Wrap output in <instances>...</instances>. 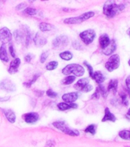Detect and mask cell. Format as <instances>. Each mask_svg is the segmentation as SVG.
I'll use <instances>...</instances> for the list:
<instances>
[{
	"mask_svg": "<svg viewBox=\"0 0 130 147\" xmlns=\"http://www.w3.org/2000/svg\"><path fill=\"white\" fill-rule=\"evenodd\" d=\"M125 9V5H118L114 0H108L103 5V14L108 18H113Z\"/></svg>",
	"mask_w": 130,
	"mask_h": 147,
	"instance_id": "6da1fadb",
	"label": "cell"
},
{
	"mask_svg": "<svg viewBox=\"0 0 130 147\" xmlns=\"http://www.w3.org/2000/svg\"><path fill=\"white\" fill-rule=\"evenodd\" d=\"M62 73L65 75H69L72 74L75 77H81L84 74L85 70L80 64H71L63 68Z\"/></svg>",
	"mask_w": 130,
	"mask_h": 147,
	"instance_id": "7a4b0ae2",
	"label": "cell"
},
{
	"mask_svg": "<svg viewBox=\"0 0 130 147\" xmlns=\"http://www.w3.org/2000/svg\"><path fill=\"white\" fill-rule=\"evenodd\" d=\"M53 126H55V127H56L57 129L62 131L63 133H66L67 135L72 136H79V134H80V133H79V131L78 130L70 128V127L67 125L65 122H55V123H53Z\"/></svg>",
	"mask_w": 130,
	"mask_h": 147,
	"instance_id": "3957f363",
	"label": "cell"
},
{
	"mask_svg": "<svg viewBox=\"0 0 130 147\" xmlns=\"http://www.w3.org/2000/svg\"><path fill=\"white\" fill-rule=\"evenodd\" d=\"M69 39L68 37L66 35H60V36L55 38L52 41V47L55 49L61 50L62 48H65L68 45Z\"/></svg>",
	"mask_w": 130,
	"mask_h": 147,
	"instance_id": "277c9868",
	"label": "cell"
},
{
	"mask_svg": "<svg viewBox=\"0 0 130 147\" xmlns=\"http://www.w3.org/2000/svg\"><path fill=\"white\" fill-rule=\"evenodd\" d=\"M119 64H120V58L119 55H112L105 64V67L108 71L112 72L119 67Z\"/></svg>",
	"mask_w": 130,
	"mask_h": 147,
	"instance_id": "5b68a950",
	"label": "cell"
},
{
	"mask_svg": "<svg viewBox=\"0 0 130 147\" xmlns=\"http://www.w3.org/2000/svg\"><path fill=\"white\" fill-rule=\"evenodd\" d=\"M95 37H96V33L92 29L84 31L80 34V39L86 45H90V43H92L94 41Z\"/></svg>",
	"mask_w": 130,
	"mask_h": 147,
	"instance_id": "8992f818",
	"label": "cell"
},
{
	"mask_svg": "<svg viewBox=\"0 0 130 147\" xmlns=\"http://www.w3.org/2000/svg\"><path fill=\"white\" fill-rule=\"evenodd\" d=\"M0 88L6 92H14L16 90L15 85L10 80H3L0 82Z\"/></svg>",
	"mask_w": 130,
	"mask_h": 147,
	"instance_id": "52a82bcc",
	"label": "cell"
},
{
	"mask_svg": "<svg viewBox=\"0 0 130 147\" xmlns=\"http://www.w3.org/2000/svg\"><path fill=\"white\" fill-rule=\"evenodd\" d=\"M11 38H12V34L9 28L4 27L0 30V39L2 41V43L5 44L7 42H10Z\"/></svg>",
	"mask_w": 130,
	"mask_h": 147,
	"instance_id": "ba28073f",
	"label": "cell"
},
{
	"mask_svg": "<svg viewBox=\"0 0 130 147\" xmlns=\"http://www.w3.org/2000/svg\"><path fill=\"white\" fill-rule=\"evenodd\" d=\"M23 119L27 123H34L38 120L39 115L34 112L28 113L26 114L23 115Z\"/></svg>",
	"mask_w": 130,
	"mask_h": 147,
	"instance_id": "9c48e42d",
	"label": "cell"
},
{
	"mask_svg": "<svg viewBox=\"0 0 130 147\" xmlns=\"http://www.w3.org/2000/svg\"><path fill=\"white\" fill-rule=\"evenodd\" d=\"M78 98V94L76 92H72L69 94H65L62 96V100L66 103H74Z\"/></svg>",
	"mask_w": 130,
	"mask_h": 147,
	"instance_id": "30bf717a",
	"label": "cell"
},
{
	"mask_svg": "<svg viewBox=\"0 0 130 147\" xmlns=\"http://www.w3.org/2000/svg\"><path fill=\"white\" fill-rule=\"evenodd\" d=\"M21 64V60L18 57H16L10 63V65H9V74H15L18 71V67Z\"/></svg>",
	"mask_w": 130,
	"mask_h": 147,
	"instance_id": "8fae6325",
	"label": "cell"
},
{
	"mask_svg": "<svg viewBox=\"0 0 130 147\" xmlns=\"http://www.w3.org/2000/svg\"><path fill=\"white\" fill-rule=\"evenodd\" d=\"M34 42L37 46L41 47V46L44 45L47 43V38L45 37H44L41 33H36L35 36L34 37Z\"/></svg>",
	"mask_w": 130,
	"mask_h": 147,
	"instance_id": "7c38bea8",
	"label": "cell"
},
{
	"mask_svg": "<svg viewBox=\"0 0 130 147\" xmlns=\"http://www.w3.org/2000/svg\"><path fill=\"white\" fill-rule=\"evenodd\" d=\"M116 49H117V44L114 40H112V41H110L109 45L104 49H103V54H104L105 55H112L116 51Z\"/></svg>",
	"mask_w": 130,
	"mask_h": 147,
	"instance_id": "4fadbf2b",
	"label": "cell"
},
{
	"mask_svg": "<svg viewBox=\"0 0 130 147\" xmlns=\"http://www.w3.org/2000/svg\"><path fill=\"white\" fill-rule=\"evenodd\" d=\"M2 113H4V115L6 117V119L9 120L10 123H14L15 122L16 117L15 113L12 111L11 110H9V109H2Z\"/></svg>",
	"mask_w": 130,
	"mask_h": 147,
	"instance_id": "5bb4252c",
	"label": "cell"
},
{
	"mask_svg": "<svg viewBox=\"0 0 130 147\" xmlns=\"http://www.w3.org/2000/svg\"><path fill=\"white\" fill-rule=\"evenodd\" d=\"M13 36L15 39V41L18 43H22L25 41V32H22L21 30H15L13 32Z\"/></svg>",
	"mask_w": 130,
	"mask_h": 147,
	"instance_id": "9a60e30c",
	"label": "cell"
},
{
	"mask_svg": "<svg viewBox=\"0 0 130 147\" xmlns=\"http://www.w3.org/2000/svg\"><path fill=\"white\" fill-rule=\"evenodd\" d=\"M0 60L4 62H8L9 61V55H8L6 50V46L5 43H2L0 47Z\"/></svg>",
	"mask_w": 130,
	"mask_h": 147,
	"instance_id": "2e32d148",
	"label": "cell"
},
{
	"mask_svg": "<svg viewBox=\"0 0 130 147\" xmlns=\"http://www.w3.org/2000/svg\"><path fill=\"white\" fill-rule=\"evenodd\" d=\"M57 108L60 110H67L69 109H76L77 108V105L74 103H60L57 104Z\"/></svg>",
	"mask_w": 130,
	"mask_h": 147,
	"instance_id": "e0dca14e",
	"label": "cell"
},
{
	"mask_svg": "<svg viewBox=\"0 0 130 147\" xmlns=\"http://www.w3.org/2000/svg\"><path fill=\"white\" fill-rule=\"evenodd\" d=\"M117 120V118L115 117V115L113 113L110 112V110L109 108H106L105 109V114L104 117L102 119V122H106V121H111V122H115Z\"/></svg>",
	"mask_w": 130,
	"mask_h": 147,
	"instance_id": "ac0fdd59",
	"label": "cell"
},
{
	"mask_svg": "<svg viewBox=\"0 0 130 147\" xmlns=\"http://www.w3.org/2000/svg\"><path fill=\"white\" fill-rule=\"evenodd\" d=\"M99 42H100V48L102 49H104L105 48H106L109 44L110 42V38L106 34H102L100 37V39H99Z\"/></svg>",
	"mask_w": 130,
	"mask_h": 147,
	"instance_id": "d6986e66",
	"label": "cell"
},
{
	"mask_svg": "<svg viewBox=\"0 0 130 147\" xmlns=\"http://www.w3.org/2000/svg\"><path fill=\"white\" fill-rule=\"evenodd\" d=\"M92 78L94 80H95V81L99 84L104 82V80H105V77H104V75L101 71H95V72H94Z\"/></svg>",
	"mask_w": 130,
	"mask_h": 147,
	"instance_id": "ffe728a7",
	"label": "cell"
},
{
	"mask_svg": "<svg viewBox=\"0 0 130 147\" xmlns=\"http://www.w3.org/2000/svg\"><path fill=\"white\" fill-rule=\"evenodd\" d=\"M90 80L88 78H82V79H80L76 83L75 85H74V88L81 91V90H82L86 85L88 84Z\"/></svg>",
	"mask_w": 130,
	"mask_h": 147,
	"instance_id": "44dd1931",
	"label": "cell"
},
{
	"mask_svg": "<svg viewBox=\"0 0 130 147\" xmlns=\"http://www.w3.org/2000/svg\"><path fill=\"white\" fill-rule=\"evenodd\" d=\"M118 87V80L116 79H112L108 84V92H112V94H116Z\"/></svg>",
	"mask_w": 130,
	"mask_h": 147,
	"instance_id": "7402d4cb",
	"label": "cell"
},
{
	"mask_svg": "<svg viewBox=\"0 0 130 147\" xmlns=\"http://www.w3.org/2000/svg\"><path fill=\"white\" fill-rule=\"evenodd\" d=\"M55 26L51 24L46 22H41L39 24V28L42 32H50L51 30L55 29Z\"/></svg>",
	"mask_w": 130,
	"mask_h": 147,
	"instance_id": "603a6c76",
	"label": "cell"
},
{
	"mask_svg": "<svg viewBox=\"0 0 130 147\" xmlns=\"http://www.w3.org/2000/svg\"><path fill=\"white\" fill-rule=\"evenodd\" d=\"M64 23L66 24H79V23L82 22V21L80 19V16L77 17H73V18H65L64 21Z\"/></svg>",
	"mask_w": 130,
	"mask_h": 147,
	"instance_id": "cb8c5ba5",
	"label": "cell"
},
{
	"mask_svg": "<svg viewBox=\"0 0 130 147\" xmlns=\"http://www.w3.org/2000/svg\"><path fill=\"white\" fill-rule=\"evenodd\" d=\"M60 57L64 61H70L73 58V54L71 51H63L60 54Z\"/></svg>",
	"mask_w": 130,
	"mask_h": 147,
	"instance_id": "d4e9b609",
	"label": "cell"
},
{
	"mask_svg": "<svg viewBox=\"0 0 130 147\" xmlns=\"http://www.w3.org/2000/svg\"><path fill=\"white\" fill-rule=\"evenodd\" d=\"M24 28V32H25V44H26V46H28L29 45L30 40H31V32H30L29 28L28 27H25V26H23Z\"/></svg>",
	"mask_w": 130,
	"mask_h": 147,
	"instance_id": "484cf974",
	"label": "cell"
},
{
	"mask_svg": "<svg viewBox=\"0 0 130 147\" xmlns=\"http://www.w3.org/2000/svg\"><path fill=\"white\" fill-rule=\"evenodd\" d=\"M94 16V11H87V12H85V13L82 14L81 16H80V18L81 19V21L84 22V21L89 19V18H92Z\"/></svg>",
	"mask_w": 130,
	"mask_h": 147,
	"instance_id": "4316f807",
	"label": "cell"
},
{
	"mask_svg": "<svg viewBox=\"0 0 130 147\" xmlns=\"http://www.w3.org/2000/svg\"><path fill=\"white\" fill-rule=\"evenodd\" d=\"M57 66H58V62L56 61H52L46 65V69L48 71H53V70L57 68Z\"/></svg>",
	"mask_w": 130,
	"mask_h": 147,
	"instance_id": "83f0119b",
	"label": "cell"
},
{
	"mask_svg": "<svg viewBox=\"0 0 130 147\" xmlns=\"http://www.w3.org/2000/svg\"><path fill=\"white\" fill-rule=\"evenodd\" d=\"M37 10L34 8H32V7H27L25 8L24 10H23V13L27 14V15H29V16H34L37 14Z\"/></svg>",
	"mask_w": 130,
	"mask_h": 147,
	"instance_id": "f1b7e54d",
	"label": "cell"
},
{
	"mask_svg": "<svg viewBox=\"0 0 130 147\" xmlns=\"http://www.w3.org/2000/svg\"><path fill=\"white\" fill-rule=\"evenodd\" d=\"M97 89H98L99 92H100V94L101 96H103V97H104V98H106V96H107L108 93H109L107 89H106L105 87H104L103 85H101V84L99 85V87H97Z\"/></svg>",
	"mask_w": 130,
	"mask_h": 147,
	"instance_id": "f546056e",
	"label": "cell"
},
{
	"mask_svg": "<svg viewBox=\"0 0 130 147\" xmlns=\"http://www.w3.org/2000/svg\"><path fill=\"white\" fill-rule=\"evenodd\" d=\"M119 136L126 140H130V131L129 130H122L119 133Z\"/></svg>",
	"mask_w": 130,
	"mask_h": 147,
	"instance_id": "4dcf8cb0",
	"label": "cell"
},
{
	"mask_svg": "<svg viewBox=\"0 0 130 147\" xmlns=\"http://www.w3.org/2000/svg\"><path fill=\"white\" fill-rule=\"evenodd\" d=\"M74 80H75V76H67L66 78H64L62 83L64 84H66V85H68V84H71L72 83L74 82Z\"/></svg>",
	"mask_w": 130,
	"mask_h": 147,
	"instance_id": "1f68e13d",
	"label": "cell"
},
{
	"mask_svg": "<svg viewBox=\"0 0 130 147\" xmlns=\"http://www.w3.org/2000/svg\"><path fill=\"white\" fill-rule=\"evenodd\" d=\"M85 133H89L92 135H94L96 133V126L95 125H90L85 129Z\"/></svg>",
	"mask_w": 130,
	"mask_h": 147,
	"instance_id": "d6a6232c",
	"label": "cell"
},
{
	"mask_svg": "<svg viewBox=\"0 0 130 147\" xmlns=\"http://www.w3.org/2000/svg\"><path fill=\"white\" fill-rule=\"evenodd\" d=\"M46 94H47V96L51 97V98H55V97H57V93L54 91V90H52L51 89L48 90L47 92H46Z\"/></svg>",
	"mask_w": 130,
	"mask_h": 147,
	"instance_id": "836d02e7",
	"label": "cell"
},
{
	"mask_svg": "<svg viewBox=\"0 0 130 147\" xmlns=\"http://www.w3.org/2000/svg\"><path fill=\"white\" fill-rule=\"evenodd\" d=\"M38 77H39V74H35V75L34 76V78H32V80H30L28 83H25V84H24V85L28 87H31V86H32V84H34V83L36 81V80L38 79Z\"/></svg>",
	"mask_w": 130,
	"mask_h": 147,
	"instance_id": "e575fe53",
	"label": "cell"
},
{
	"mask_svg": "<svg viewBox=\"0 0 130 147\" xmlns=\"http://www.w3.org/2000/svg\"><path fill=\"white\" fill-rule=\"evenodd\" d=\"M120 97H121L122 100V103L124 106H127L128 105V100H127V96L125 93H122L120 94Z\"/></svg>",
	"mask_w": 130,
	"mask_h": 147,
	"instance_id": "d590c367",
	"label": "cell"
},
{
	"mask_svg": "<svg viewBox=\"0 0 130 147\" xmlns=\"http://www.w3.org/2000/svg\"><path fill=\"white\" fill-rule=\"evenodd\" d=\"M48 55H49V51H44V52H43L42 54H41V59H40L41 63H44V62L45 61L46 59L48 58Z\"/></svg>",
	"mask_w": 130,
	"mask_h": 147,
	"instance_id": "8d00e7d4",
	"label": "cell"
},
{
	"mask_svg": "<svg viewBox=\"0 0 130 147\" xmlns=\"http://www.w3.org/2000/svg\"><path fill=\"white\" fill-rule=\"evenodd\" d=\"M84 65L87 67V69H88V71H89L90 76V77L92 78V76H93V74H94V70H93V67H92V66H91V65H90V64L86 61H84Z\"/></svg>",
	"mask_w": 130,
	"mask_h": 147,
	"instance_id": "74e56055",
	"label": "cell"
},
{
	"mask_svg": "<svg viewBox=\"0 0 130 147\" xmlns=\"http://www.w3.org/2000/svg\"><path fill=\"white\" fill-rule=\"evenodd\" d=\"M92 90H93V86L90 84H87L86 86H85L84 88H83L82 90H81V91L83 92H85V93H87V92H90V91H91Z\"/></svg>",
	"mask_w": 130,
	"mask_h": 147,
	"instance_id": "f35d334b",
	"label": "cell"
},
{
	"mask_svg": "<svg viewBox=\"0 0 130 147\" xmlns=\"http://www.w3.org/2000/svg\"><path fill=\"white\" fill-rule=\"evenodd\" d=\"M9 51H10V54H11V57H15V50H14V47L11 43L9 44Z\"/></svg>",
	"mask_w": 130,
	"mask_h": 147,
	"instance_id": "ab89813d",
	"label": "cell"
},
{
	"mask_svg": "<svg viewBox=\"0 0 130 147\" xmlns=\"http://www.w3.org/2000/svg\"><path fill=\"white\" fill-rule=\"evenodd\" d=\"M55 141L53 140H48V142H46L45 147H55Z\"/></svg>",
	"mask_w": 130,
	"mask_h": 147,
	"instance_id": "60d3db41",
	"label": "cell"
},
{
	"mask_svg": "<svg viewBox=\"0 0 130 147\" xmlns=\"http://www.w3.org/2000/svg\"><path fill=\"white\" fill-rule=\"evenodd\" d=\"M100 92H99L98 89L96 88V92L94 93L93 95H92V98H94V99H99L100 98Z\"/></svg>",
	"mask_w": 130,
	"mask_h": 147,
	"instance_id": "b9f144b4",
	"label": "cell"
},
{
	"mask_svg": "<svg viewBox=\"0 0 130 147\" xmlns=\"http://www.w3.org/2000/svg\"><path fill=\"white\" fill-rule=\"evenodd\" d=\"M25 6H26V4L22 2V3H20V4H18L17 6H16V10H21V9H25Z\"/></svg>",
	"mask_w": 130,
	"mask_h": 147,
	"instance_id": "7bdbcfd3",
	"label": "cell"
},
{
	"mask_svg": "<svg viewBox=\"0 0 130 147\" xmlns=\"http://www.w3.org/2000/svg\"><path fill=\"white\" fill-rule=\"evenodd\" d=\"M126 84L127 90H130V75L128 76L126 79Z\"/></svg>",
	"mask_w": 130,
	"mask_h": 147,
	"instance_id": "ee69618b",
	"label": "cell"
},
{
	"mask_svg": "<svg viewBox=\"0 0 130 147\" xmlns=\"http://www.w3.org/2000/svg\"><path fill=\"white\" fill-rule=\"evenodd\" d=\"M32 55H30V54H28V55H27L25 57V61L27 62H30L31 61H32Z\"/></svg>",
	"mask_w": 130,
	"mask_h": 147,
	"instance_id": "f6af8a7d",
	"label": "cell"
},
{
	"mask_svg": "<svg viewBox=\"0 0 130 147\" xmlns=\"http://www.w3.org/2000/svg\"><path fill=\"white\" fill-rule=\"evenodd\" d=\"M9 100V97H0V102H4Z\"/></svg>",
	"mask_w": 130,
	"mask_h": 147,
	"instance_id": "bcb514c9",
	"label": "cell"
},
{
	"mask_svg": "<svg viewBox=\"0 0 130 147\" xmlns=\"http://www.w3.org/2000/svg\"><path fill=\"white\" fill-rule=\"evenodd\" d=\"M127 34H128L129 36L130 37V28H129L128 30H127Z\"/></svg>",
	"mask_w": 130,
	"mask_h": 147,
	"instance_id": "7dc6e473",
	"label": "cell"
},
{
	"mask_svg": "<svg viewBox=\"0 0 130 147\" xmlns=\"http://www.w3.org/2000/svg\"><path fill=\"white\" fill-rule=\"evenodd\" d=\"M63 11H71V9H63Z\"/></svg>",
	"mask_w": 130,
	"mask_h": 147,
	"instance_id": "c3c4849f",
	"label": "cell"
},
{
	"mask_svg": "<svg viewBox=\"0 0 130 147\" xmlns=\"http://www.w3.org/2000/svg\"><path fill=\"white\" fill-rule=\"evenodd\" d=\"M127 114H128L129 116H130V108H129V109L128 112H127Z\"/></svg>",
	"mask_w": 130,
	"mask_h": 147,
	"instance_id": "681fc988",
	"label": "cell"
},
{
	"mask_svg": "<svg viewBox=\"0 0 130 147\" xmlns=\"http://www.w3.org/2000/svg\"><path fill=\"white\" fill-rule=\"evenodd\" d=\"M129 65L130 66V59H129Z\"/></svg>",
	"mask_w": 130,
	"mask_h": 147,
	"instance_id": "f907efd6",
	"label": "cell"
},
{
	"mask_svg": "<svg viewBox=\"0 0 130 147\" xmlns=\"http://www.w3.org/2000/svg\"><path fill=\"white\" fill-rule=\"evenodd\" d=\"M41 1H48V0H41Z\"/></svg>",
	"mask_w": 130,
	"mask_h": 147,
	"instance_id": "816d5d0a",
	"label": "cell"
}]
</instances>
